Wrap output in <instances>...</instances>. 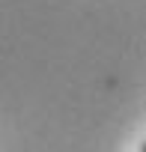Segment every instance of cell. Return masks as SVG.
I'll list each match as a JSON object with an SVG mask.
<instances>
[{"instance_id":"6da1fadb","label":"cell","mask_w":146,"mask_h":152,"mask_svg":"<svg viewBox=\"0 0 146 152\" xmlns=\"http://www.w3.org/2000/svg\"><path fill=\"white\" fill-rule=\"evenodd\" d=\"M140 152H146V140H143V143H140Z\"/></svg>"}]
</instances>
